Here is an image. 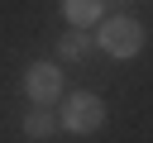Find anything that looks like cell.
Returning <instances> with one entry per match:
<instances>
[{
  "instance_id": "cell-1",
  "label": "cell",
  "mask_w": 153,
  "mask_h": 143,
  "mask_svg": "<svg viewBox=\"0 0 153 143\" xmlns=\"http://www.w3.org/2000/svg\"><path fill=\"white\" fill-rule=\"evenodd\" d=\"M57 124H62L67 133H96V129L105 124V105H100V95H91V91H76V95H67V100H62V114H57Z\"/></svg>"
},
{
  "instance_id": "cell-2",
  "label": "cell",
  "mask_w": 153,
  "mask_h": 143,
  "mask_svg": "<svg viewBox=\"0 0 153 143\" xmlns=\"http://www.w3.org/2000/svg\"><path fill=\"white\" fill-rule=\"evenodd\" d=\"M110 57H134L139 48H143V29L129 19V14H120V19H105L100 24V38H96Z\"/></svg>"
},
{
  "instance_id": "cell-3",
  "label": "cell",
  "mask_w": 153,
  "mask_h": 143,
  "mask_svg": "<svg viewBox=\"0 0 153 143\" xmlns=\"http://www.w3.org/2000/svg\"><path fill=\"white\" fill-rule=\"evenodd\" d=\"M24 91L33 95V105H48V100L62 95V72H57L53 62H33V67L24 72Z\"/></svg>"
},
{
  "instance_id": "cell-4",
  "label": "cell",
  "mask_w": 153,
  "mask_h": 143,
  "mask_svg": "<svg viewBox=\"0 0 153 143\" xmlns=\"http://www.w3.org/2000/svg\"><path fill=\"white\" fill-rule=\"evenodd\" d=\"M57 129V114L48 110V105H33L29 114H24V138H48Z\"/></svg>"
},
{
  "instance_id": "cell-5",
  "label": "cell",
  "mask_w": 153,
  "mask_h": 143,
  "mask_svg": "<svg viewBox=\"0 0 153 143\" xmlns=\"http://www.w3.org/2000/svg\"><path fill=\"white\" fill-rule=\"evenodd\" d=\"M62 10H67V19L76 29H86V24L100 19V0H62Z\"/></svg>"
},
{
  "instance_id": "cell-6",
  "label": "cell",
  "mask_w": 153,
  "mask_h": 143,
  "mask_svg": "<svg viewBox=\"0 0 153 143\" xmlns=\"http://www.w3.org/2000/svg\"><path fill=\"white\" fill-rule=\"evenodd\" d=\"M86 48H91V38H86L81 29H72V33H62V38H57V57H67V62L86 57Z\"/></svg>"
}]
</instances>
